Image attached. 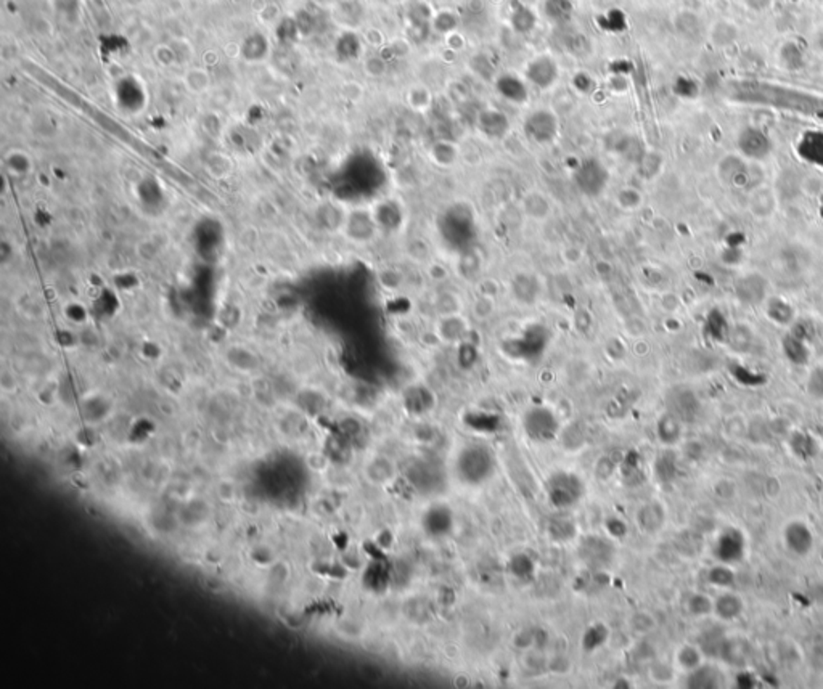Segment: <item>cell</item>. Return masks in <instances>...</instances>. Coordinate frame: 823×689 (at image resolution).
I'll return each instance as SVG.
<instances>
[{
	"mask_svg": "<svg viewBox=\"0 0 823 689\" xmlns=\"http://www.w3.org/2000/svg\"><path fill=\"white\" fill-rule=\"evenodd\" d=\"M497 471V458L485 443H470L455 458V474L465 486L486 484Z\"/></svg>",
	"mask_w": 823,
	"mask_h": 689,
	"instance_id": "cell-1",
	"label": "cell"
},
{
	"mask_svg": "<svg viewBox=\"0 0 823 689\" xmlns=\"http://www.w3.org/2000/svg\"><path fill=\"white\" fill-rule=\"evenodd\" d=\"M407 484L420 495H433L446 488V471L435 458H414L405 464Z\"/></svg>",
	"mask_w": 823,
	"mask_h": 689,
	"instance_id": "cell-2",
	"label": "cell"
},
{
	"mask_svg": "<svg viewBox=\"0 0 823 689\" xmlns=\"http://www.w3.org/2000/svg\"><path fill=\"white\" fill-rule=\"evenodd\" d=\"M587 486L581 476L569 471H558L545 482V495L557 509H569L582 502Z\"/></svg>",
	"mask_w": 823,
	"mask_h": 689,
	"instance_id": "cell-3",
	"label": "cell"
},
{
	"mask_svg": "<svg viewBox=\"0 0 823 689\" xmlns=\"http://www.w3.org/2000/svg\"><path fill=\"white\" fill-rule=\"evenodd\" d=\"M522 429L534 442H553L560 436L561 424L557 415L547 407H531L522 415Z\"/></svg>",
	"mask_w": 823,
	"mask_h": 689,
	"instance_id": "cell-4",
	"label": "cell"
},
{
	"mask_svg": "<svg viewBox=\"0 0 823 689\" xmlns=\"http://www.w3.org/2000/svg\"><path fill=\"white\" fill-rule=\"evenodd\" d=\"M572 179H574L576 187L579 188L581 193L586 194V196L595 198L600 196V194L606 190L611 175L602 161L588 158L584 159L582 163L577 166Z\"/></svg>",
	"mask_w": 823,
	"mask_h": 689,
	"instance_id": "cell-5",
	"label": "cell"
},
{
	"mask_svg": "<svg viewBox=\"0 0 823 689\" xmlns=\"http://www.w3.org/2000/svg\"><path fill=\"white\" fill-rule=\"evenodd\" d=\"M560 132L558 118L550 109H536L525 121V133L536 145H550Z\"/></svg>",
	"mask_w": 823,
	"mask_h": 689,
	"instance_id": "cell-6",
	"label": "cell"
},
{
	"mask_svg": "<svg viewBox=\"0 0 823 689\" xmlns=\"http://www.w3.org/2000/svg\"><path fill=\"white\" fill-rule=\"evenodd\" d=\"M455 527V514L447 504L436 503L428 508L421 516V529L430 538L441 540L449 537Z\"/></svg>",
	"mask_w": 823,
	"mask_h": 689,
	"instance_id": "cell-7",
	"label": "cell"
},
{
	"mask_svg": "<svg viewBox=\"0 0 823 689\" xmlns=\"http://www.w3.org/2000/svg\"><path fill=\"white\" fill-rule=\"evenodd\" d=\"M719 177L730 187L758 188V180L754 179V168L739 156H725L719 163Z\"/></svg>",
	"mask_w": 823,
	"mask_h": 689,
	"instance_id": "cell-8",
	"label": "cell"
},
{
	"mask_svg": "<svg viewBox=\"0 0 823 689\" xmlns=\"http://www.w3.org/2000/svg\"><path fill=\"white\" fill-rule=\"evenodd\" d=\"M579 558L591 569L600 570L608 568L614 559L613 543L603 537L591 535L584 538L579 544Z\"/></svg>",
	"mask_w": 823,
	"mask_h": 689,
	"instance_id": "cell-9",
	"label": "cell"
},
{
	"mask_svg": "<svg viewBox=\"0 0 823 689\" xmlns=\"http://www.w3.org/2000/svg\"><path fill=\"white\" fill-rule=\"evenodd\" d=\"M526 79L531 82L534 87L541 88V91H547V88L553 87L555 82L560 77V68L552 57L548 55H539V57L532 58L526 66Z\"/></svg>",
	"mask_w": 823,
	"mask_h": 689,
	"instance_id": "cell-10",
	"label": "cell"
},
{
	"mask_svg": "<svg viewBox=\"0 0 823 689\" xmlns=\"http://www.w3.org/2000/svg\"><path fill=\"white\" fill-rule=\"evenodd\" d=\"M344 230L353 241L369 243L374 240L380 227H378L374 214L367 213L364 209H355L344 219Z\"/></svg>",
	"mask_w": 823,
	"mask_h": 689,
	"instance_id": "cell-11",
	"label": "cell"
},
{
	"mask_svg": "<svg viewBox=\"0 0 823 689\" xmlns=\"http://www.w3.org/2000/svg\"><path fill=\"white\" fill-rule=\"evenodd\" d=\"M667 405H669V413H672L682 421V423H690V421L697 420L702 410L698 397L690 389L678 387L674 389L667 397Z\"/></svg>",
	"mask_w": 823,
	"mask_h": 689,
	"instance_id": "cell-12",
	"label": "cell"
},
{
	"mask_svg": "<svg viewBox=\"0 0 823 689\" xmlns=\"http://www.w3.org/2000/svg\"><path fill=\"white\" fill-rule=\"evenodd\" d=\"M738 148L744 158L758 161L769 156L772 143L763 131L756 129V127H748V129L739 133Z\"/></svg>",
	"mask_w": 823,
	"mask_h": 689,
	"instance_id": "cell-13",
	"label": "cell"
},
{
	"mask_svg": "<svg viewBox=\"0 0 823 689\" xmlns=\"http://www.w3.org/2000/svg\"><path fill=\"white\" fill-rule=\"evenodd\" d=\"M476 127L489 140H502L510 132V119L500 109H482L476 118Z\"/></svg>",
	"mask_w": 823,
	"mask_h": 689,
	"instance_id": "cell-14",
	"label": "cell"
},
{
	"mask_svg": "<svg viewBox=\"0 0 823 689\" xmlns=\"http://www.w3.org/2000/svg\"><path fill=\"white\" fill-rule=\"evenodd\" d=\"M746 542L737 529H727L716 543V556L724 563H737L743 558Z\"/></svg>",
	"mask_w": 823,
	"mask_h": 689,
	"instance_id": "cell-15",
	"label": "cell"
},
{
	"mask_svg": "<svg viewBox=\"0 0 823 689\" xmlns=\"http://www.w3.org/2000/svg\"><path fill=\"white\" fill-rule=\"evenodd\" d=\"M402 402L404 408L407 410L410 415L421 416L426 415L428 411H431L433 407H435V396H433V392L426 386L415 384L405 389Z\"/></svg>",
	"mask_w": 823,
	"mask_h": 689,
	"instance_id": "cell-16",
	"label": "cell"
},
{
	"mask_svg": "<svg viewBox=\"0 0 823 689\" xmlns=\"http://www.w3.org/2000/svg\"><path fill=\"white\" fill-rule=\"evenodd\" d=\"M496 88L500 97L515 105L526 103L527 97H529V92H527V86L525 84V81L513 73H505L502 76H499L496 79Z\"/></svg>",
	"mask_w": 823,
	"mask_h": 689,
	"instance_id": "cell-17",
	"label": "cell"
},
{
	"mask_svg": "<svg viewBox=\"0 0 823 689\" xmlns=\"http://www.w3.org/2000/svg\"><path fill=\"white\" fill-rule=\"evenodd\" d=\"M798 153L808 163L823 168V132H805L798 143Z\"/></svg>",
	"mask_w": 823,
	"mask_h": 689,
	"instance_id": "cell-18",
	"label": "cell"
},
{
	"mask_svg": "<svg viewBox=\"0 0 823 689\" xmlns=\"http://www.w3.org/2000/svg\"><path fill=\"white\" fill-rule=\"evenodd\" d=\"M637 524L643 532L653 533L661 530L666 521V511L658 502H648L638 508L636 514Z\"/></svg>",
	"mask_w": 823,
	"mask_h": 689,
	"instance_id": "cell-19",
	"label": "cell"
},
{
	"mask_svg": "<svg viewBox=\"0 0 823 689\" xmlns=\"http://www.w3.org/2000/svg\"><path fill=\"white\" fill-rule=\"evenodd\" d=\"M785 542L793 553L804 556L812 549L814 537H812V532L808 526L801 524V522H793L785 530Z\"/></svg>",
	"mask_w": 823,
	"mask_h": 689,
	"instance_id": "cell-20",
	"label": "cell"
},
{
	"mask_svg": "<svg viewBox=\"0 0 823 689\" xmlns=\"http://www.w3.org/2000/svg\"><path fill=\"white\" fill-rule=\"evenodd\" d=\"M510 26L516 34H531L537 26V15L527 5L515 2L510 8Z\"/></svg>",
	"mask_w": 823,
	"mask_h": 689,
	"instance_id": "cell-21",
	"label": "cell"
},
{
	"mask_svg": "<svg viewBox=\"0 0 823 689\" xmlns=\"http://www.w3.org/2000/svg\"><path fill=\"white\" fill-rule=\"evenodd\" d=\"M545 532H547V537L550 540L555 543H568L576 538L577 527L569 518H565V516H553V518H550L547 521Z\"/></svg>",
	"mask_w": 823,
	"mask_h": 689,
	"instance_id": "cell-22",
	"label": "cell"
},
{
	"mask_svg": "<svg viewBox=\"0 0 823 689\" xmlns=\"http://www.w3.org/2000/svg\"><path fill=\"white\" fill-rule=\"evenodd\" d=\"M374 215L380 230H396L402 224V209L391 199L378 204Z\"/></svg>",
	"mask_w": 823,
	"mask_h": 689,
	"instance_id": "cell-23",
	"label": "cell"
},
{
	"mask_svg": "<svg viewBox=\"0 0 823 689\" xmlns=\"http://www.w3.org/2000/svg\"><path fill=\"white\" fill-rule=\"evenodd\" d=\"M507 569L516 580L529 582L536 577V561L527 553H516L508 559Z\"/></svg>",
	"mask_w": 823,
	"mask_h": 689,
	"instance_id": "cell-24",
	"label": "cell"
},
{
	"mask_svg": "<svg viewBox=\"0 0 823 689\" xmlns=\"http://www.w3.org/2000/svg\"><path fill=\"white\" fill-rule=\"evenodd\" d=\"M687 683L690 688H719L724 683V678L714 667H697L692 670Z\"/></svg>",
	"mask_w": 823,
	"mask_h": 689,
	"instance_id": "cell-25",
	"label": "cell"
},
{
	"mask_svg": "<svg viewBox=\"0 0 823 689\" xmlns=\"http://www.w3.org/2000/svg\"><path fill=\"white\" fill-rule=\"evenodd\" d=\"M574 5L571 0H544V13L550 21L563 25L572 18Z\"/></svg>",
	"mask_w": 823,
	"mask_h": 689,
	"instance_id": "cell-26",
	"label": "cell"
},
{
	"mask_svg": "<svg viewBox=\"0 0 823 689\" xmlns=\"http://www.w3.org/2000/svg\"><path fill=\"white\" fill-rule=\"evenodd\" d=\"M522 209H525V214L527 218H531L534 220L547 219L550 213H552L548 199L541 193L527 194V196L522 199Z\"/></svg>",
	"mask_w": 823,
	"mask_h": 689,
	"instance_id": "cell-27",
	"label": "cell"
},
{
	"mask_svg": "<svg viewBox=\"0 0 823 689\" xmlns=\"http://www.w3.org/2000/svg\"><path fill=\"white\" fill-rule=\"evenodd\" d=\"M658 437L659 441L666 443V446H672L676 443L682 436V421L676 418L672 413H666L663 418L658 421Z\"/></svg>",
	"mask_w": 823,
	"mask_h": 689,
	"instance_id": "cell-28",
	"label": "cell"
},
{
	"mask_svg": "<svg viewBox=\"0 0 823 689\" xmlns=\"http://www.w3.org/2000/svg\"><path fill=\"white\" fill-rule=\"evenodd\" d=\"M751 210L756 218H767L775 210L774 193L767 188H754L751 194Z\"/></svg>",
	"mask_w": 823,
	"mask_h": 689,
	"instance_id": "cell-29",
	"label": "cell"
},
{
	"mask_svg": "<svg viewBox=\"0 0 823 689\" xmlns=\"http://www.w3.org/2000/svg\"><path fill=\"white\" fill-rule=\"evenodd\" d=\"M465 333H466L465 321L461 320L457 314L444 315L441 323H439V335H441L444 341L455 342V341H459V339L463 337Z\"/></svg>",
	"mask_w": 823,
	"mask_h": 689,
	"instance_id": "cell-30",
	"label": "cell"
},
{
	"mask_svg": "<svg viewBox=\"0 0 823 689\" xmlns=\"http://www.w3.org/2000/svg\"><path fill=\"white\" fill-rule=\"evenodd\" d=\"M765 294V285L761 276H744L738 285V296L746 302L761 301Z\"/></svg>",
	"mask_w": 823,
	"mask_h": 689,
	"instance_id": "cell-31",
	"label": "cell"
},
{
	"mask_svg": "<svg viewBox=\"0 0 823 689\" xmlns=\"http://www.w3.org/2000/svg\"><path fill=\"white\" fill-rule=\"evenodd\" d=\"M699 648L703 649L704 654L709 655H725L728 649V643L722 633L717 630L704 631L702 638H699Z\"/></svg>",
	"mask_w": 823,
	"mask_h": 689,
	"instance_id": "cell-32",
	"label": "cell"
},
{
	"mask_svg": "<svg viewBox=\"0 0 823 689\" xmlns=\"http://www.w3.org/2000/svg\"><path fill=\"white\" fill-rule=\"evenodd\" d=\"M714 608H716L717 615H719L720 619L733 620V619H737L739 614H742L743 603H742V599L735 596V594H724V596H720L719 599H717Z\"/></svg>",
	"mask_w": 823,
	"mask_h": 689,
	"instance_id": "cell-33",
	"label": "cell"
},
{
	"mask_svg": "<svg viewBox=\"0 0 823 689\" xmlns=\"http://www.w3.org/2000/svg\"><path fill=\"white\" fill-rule=\"evenodd\" d=\"M678 471L677 458L674 453L664 452L654 461V472L661 482H671L676 479Z\"/></svg>",
	"mask_w": 823,
	"mask_h": 689,
	"instance_id": "cell-34",
	"label": "cell"
},
{
	"mask_svg": "<svg viewBox=\"0 0 823 689\" xmlns=\"http://www.w3.org/2000/svg\"><path fill=\"white\" fill-rule=\"evenodd\" d=\"M783 351H785L786 357L791 360L793 363L804 365L809 359V351L808 347L804 346L803 339H799L794 335H789L783 339Z\"/></svg>",
	"mask_w": 823,
	"mask_h": 689,
	"instance_id": "cell-35",
	"label": "cell"
},
{
	"mask_svg": "<svg viewBox=\"0 0 823 689\" xmlns=\"http://www.w3.org/2000/svg\"><path fill=\"white\" fill-rule=\"evenodd\" d=\"M431 156L436 161V164L449 168V166H452L457 161L459 149L450 142H437L431 148Z\"/></svg>",
	"mask_w": 823,
	"mask_h": 689,
	"instance_id": "cell-36",
	"label": "cell"
},
{
	"mask_svg": "<svg viewBox=\"0 0 823 689\" xmlns=\"http://www.w3.org/2000/svg\"><path fill=\"white\" fill-rule=\"evenodd\" d=\"M394 477V463H391L388 458H376L370 463V479L378 482V484H385V482L391 481Z\"/></svg>",
	"mask_w": 823,
	"mask_h": 689,
	"instance_id": "cell-37",
	"label": "cell"
},
{
	"mask_svg": "<svg viewBox=\"0 0 823 689\" xmlns=\"http://www.w3.org/2000/svg\"><path fill=\"white\" fill-rule=\"evenodd\" d=\"M606 640H608V629H606V627L602 624L593 625L586 631V635H584V640H582L584 649H587V651H593V649L602 646Z\"/></svg>",
	"mask_w": 823,
	"mask_h": 689,
	"instance_id": "cell-38",
	"label": "cell"
},
{
	"mask_svg": "<svg viewBox=\"0 0 823 689\" xmlns=\"http://www.w3.org/2000/svg\"><path fill=\"white\" fill-rule=\"evenodd\" d=\"M767 312H769L772 320H775L780 325H786L793 320V309L786 302L780 301V299H772L769 307H767Z\"/></svg>",
	"mask_w": 823,
	"mask_h": 689,
	"instance_id": "cell-39",
	"label": "cell"
},
{
	"mask_svg": "<svg viewBox=\"0 0 823 689\" xmlns=\"http://www.w3.org/2000/svg\"><path fill=\"white\" fill-rule=\"evenodd\" d=\"M677 547L680 551L687 553L688 556H697V553H699V549L703 547V540L697 532H685L677 540Z\"/></svg>",
	"mask_w": 823,
	"mask_h": 689,
	"instance_id": "cell-40",
	"label": "cell"
},
{
	"mask_svg": "<svg viewBox=\"0 0 823 689\" xmlns=\"http://www.w3.org/2000/svg\"><path fill=\"white\" fill-rule=\"evenodd\" d=\"M360 52V41L359 37L355 34H344L343 37H339V42H338V53L341 55L343 58H355Z\"/></svg>",
	"mask_w": 823,
	"mask_h": 689,
	"instance_id": "cell-41",
	"label": "cell"
},
{
	"mask_svg": "<svg viewBox=\"0 0 823 689\" xmlns=\"http://www.w3.org/2000/svg\"><path fill=\"white\" fill-rule=\"evenodd\" d=\"M677 660H678V664L683 667V669L692 671V670L697 669V667H699V662H702V655H699V651L697 648L683 646L680 651H678Z\"/></svg>",
	"mask_w": 823,
	"mask_h": 689,
	"instance_id": "cell-42",
	"label": "cell"
},
{
	"mask_svg": "<svg viewBox=\"0 0 823 689\" xmlns=\"http://www.w3.org/2000/svg\"><path fill=\"white\" fill-rule=\"evenodd\" d=\"M708 579L716 587H732L733 583H735V574H733L730 569L717 566V568H713L709 570Z\"/></svg>",
	"mask_w": 823,
	"mask_h": 689,
	"instance_id": "cell-43",
	"label": "cell"
},
{
	"mask_svg": "<svg viewBox=\"0 0 823 689\" xmlns=\"http://www.w3.org/2000/svg\"><path fill=\"white\" fill-rule=\"evenodd\" d=\"M457 16L452 12H441L439 15L433 16V27L439 32H444V34L454 31L455 27H457Z\"/></svg>",
	"mask_w": 823,
	"mask_h": 689,
	"instance_id": "cell-44",
	"label": "cell"
},
{
	"mask_svg": "<svg viewBox=\"0 0 823 689\" xmlns=\"http://www.w3.org/2000/svg\"><path fill=\"white\" fill-rule=\"evenodd\" d=\"M711 609H713V604H711L709 598L704 596V594H693V596L688 599V610H690V614L693 615H706L711 613Z\"/></svg>",
	"mask_w": 823,
	"mask_h": 689,
	"instance_id": "cell-45",
	"label": "cell"
},
{
	"mask_svg": "<svg viewBox=\"0 0 823 689\" xmlns=\"http://www.w3.org/2000/svg\"><path fill=\"white\" fill-rule=\"evenodd\" d=\"M791 443H793L794 452H796L799 457H803V458H808V457H810V455H814V452H815L814 441H812V439L808 436H803V434L794 436Z\"/></svg>",
	"mask_w": 823,
	"mask_h": 689,
	"instance_id": "cell-46",
	"label": "cell"
},
{
	"mask_svg": "<svg viewBox=\"0 0 823 689\" xmlns=\"http://www.w3.org/2000/svg\"><path fill=\"white\" fill-rule=\"evenodd\" d=\"M632 629L638 631V633H648L650 630H653L654 627V620L653 617L650 614H645V613H638L632 617Z\"/></svg>",
	"mask_w": 823,
	"mask_h": 689,
	"instance_id": "cell-47",
	"label": "cell"
},
{
	"mask_svg": "<svg viewBox=\"0 0 823 689\" xmlns=\"http://www.w3.org/2000/svg\"><path fill=\"white\" fill-rule=\"evenodd\" d=\"M809 392L817 399H823V368L815 370L809 377Z\"/></svg>",
	"mask_w": 823,
	"mask_h": 689,
	"instance_id": "cell-48",
	"label": "cell"
},
{
	"mask_svg": "<svg viewBox=\"0 0 823 689\" xmlns=\"http://www.w3.org/2000/svg\"><path fill=\"white\" fill-rule=\"evenodd\" d=\"M606 530L613 538H621L627 533V524L619 518H610L606 521Z\"/></svg>",
	"mask_w": 823,
	"mask_h": 689,
	"instance_id": "cell-49",
	"label": "cell"
},
{
	"mask_svg": "<svg viewBox=\"0 0 823 689\" xmlns=\"http://www.w3.org/2000/svg\"><path fill=\"white\" fill-rule=\"evenodd\" d=\"M749 342V331L748 328H743V326H738L733 330L732 333V344L735 346L739 351H743L744 347L748 346Z\"/></svg>",
	"mask_w": 823,
	"mask_h": 689,
	"instance_id": "cell-50",
	"label": "cell"
},
{
	"mask_svg": "<svg viewBox=\"0 0 823 689\" xmlns=\"http://www.w3.org/2000/svg\"><path fill=\"white\" fill-rule=\"evenodd\" d=\"M619 204L622 208H636L640 203V194L633 190H622L619 193Z\"/></svg>",
	"mask_w": 823,
	"mask_h": 689,
	"instance_id": "cell-51",
	"label": "cell"
},
{
	"mask_svg": "<svg viewBox=\"0 0 823 689\" xmlns=\"http://www.w3.org/2000/svg\"><path fill=\"white\" fill-rule=\"evenodd\" d=\"M613 461L611 458H602L597 463V476H600V479H608V477L613 474Z\"/></svg>",
	"mask_w": 823,
	"mask_h": 689,
	"instance_id": "cell-52",
	"label": "cell"
},
{
	"mask_svg": "<svg viewBox=\"0 0 823 689\" xmlns=\"http://www.w3.org/2000/svg\"><path fill=\"white\" fill-rule=\"evenodd\" d=\"M812 594H814V598H815L817 603L823 604V587L822 585L817 587V590H814V593H812Z\"/></svg>",
	"mask_w": 823,
	"mask_h": 689,
	"instance_id": "cell-53",
	"label": "cell"
}]
</instances>
